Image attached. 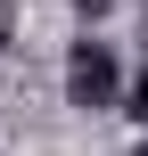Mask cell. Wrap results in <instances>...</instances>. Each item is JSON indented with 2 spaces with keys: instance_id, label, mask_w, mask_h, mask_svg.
I'll return each instance as SVG.
<instances>
[{
  "instance_id": "obj_4",
  "label": "cell",
  "mask_w": 148,
  "mask_h": 156,
  "mask_svg": "<svg viewBox=\"0 0 148 156\" xmlns=\"http://www.w3.org/2000/svg\"><path fill=\"white\" fill-rule=\"evenodd\" d=\"M140 25H148V0H140Z\"/></svg>"
},
{
  "instance_id": "obj_5",
  "label": "cell",
  "mask_w": 148,
  "mask_h": 156,
  "mask_svg": "<svg viewBox=\"0 0 148 156\" xmlns=\"http://www.w3.org/2000/svg\"><path fill=\"white\" fill-rule=\"evenodd\" d=\"M0 156H8V148H0Z\"/></svg>"
},
{
  "instance_id": "obj_2",
  "label": "cell",
  "mask_w": 148,
  "mask_h": 156,
  "mask_svg": "<svg viewBox=\"0 0 148 156\" xmlns=\"http://www.w3.org/2000/svg\"><path fill=\"white\" fill-rule=\"evenodd\" d=\"M124 123L148 140V58H132V90H124Z\"/></svg>"
},
{
  "instance_id": "obj_3",
  "label": "cell",
  "mask_w": 148,
  "mask_h": 156,
  "mask_svg": "<svg viewBox=\"0 0 148 156\" xmlns=\"http://www.w3.org/2000/svg\"><path fill=\"white\" fill-rule=\"evenodd\" d=\"M0 49H8V25H0Z\"/></svg>"
},
{
  "instance_id": "obj_1",
  "label": "cell",
  "mask_w": 148,
  "mask_h": 156,
  "mask_svg": "<svg viewBox=\"0 0 148 156\" xmlns=\"http://www.w3.org/2000/svg\"><path fill=\"white\" fill-rule=\"evenodd\" d=\"M124 90H132V58L107 33H74L58 58V99L74 115H124Z\"/></svg>"
}]
</instances>
